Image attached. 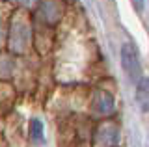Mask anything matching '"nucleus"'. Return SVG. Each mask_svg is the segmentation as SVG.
<instances>
[{"label":"nucleus","instance_id":"nucleus-5","mask_svg":"<svg viewBox=\"0 0 149 147\" xmlns=\"http://www.w3.org/2000/svg\"><path fill=\"white\" fill-rule=\"evenodd\" d=\"M30 138L36 144H41V141H43V123H41L39 119H32L30 121Z\"/></svg>","mask_w":149,"mask_h":147},{"label":"nucleus","instance_id":"nucleus-4","mask_svg":"<svg viewBox=\"0 0 149 147\" xmlns=\"http://www.w3.org/2000/svg\"><path fill=\"white\" fill-rule=\"evenodd\" d=\"M136 103L143 112H149V78L143 76L136 82Z\"/></svg>","mask_w":149,"mask_h":147},{"label":"nucleus","instance_id":"nucleus-7","mask_svg":"<svg viewBox=\"0 0 149 147\" xmlns=\"http://www.w3.org/2000/svg\"><path fill=\"white\" fill-rule=\"evenodd\" d=\"M130 2H132V6L136 8L138 11H142V10H143V4H146V0H130Z\"/></svg>","mask_w":149,"mask_h":147},{"label":"nucleus","instance_id":"nucleus-1","mask_svg":"<svg viewBox=\"0 0 149 147\" xmlns=\"http://www.w3.org/2000/svg\"><path fill=\"white\" fill-rule=\"evenodd\" d=\"M121 65H123L125 73L130 80L138 82L140 80V73H142V65H140V56L138 50L132 43H125L121 47Z\"/></svg>","mask_w":149,"mask_h":147},{"label":"nucleus","instance_id":"nucleus-8","mask_svg":"<svg viewBox=\"0 0 149 147\" xmlns=\"http://www.w3.org/2000/svg\"><path fill=\"white\" fill-rule=\"evenodd\" d=\"M19 2H21V4H24V6H30V4L34 2V0H19Z\"/></svg>","mask_w":149,"mask_h":147},{"label":"nucleus","instance_id":"nucleus-6","mask_svg":"<svg viewBox=\"0 0 149 147\" xmlns=\"http://www.w3.org/2000/svg\"><path fill=\"white\" fill-rule=\"evenodd\" d=\"M43 11H45V17H52V21H56L60 17V8L54 0H47L43 4Z\"/></svg>","mask_w":149,"mask_h":147},{"label":"nucleus","instance_id":"nucleus-2","mask_svg":"<svg viewBox=\"0 0 149 147\" xmlns=\"http://www.w3.org/2000/svg\"><path fill=\"white\" fill-rule=\"evenodd\" d=\"M28 41H30V28L24 21H15L13 24V34H11V49L13 50H24Z\"/></svg>","mask_w":149,"mask_h":147},{"label":"nucleus","instance_id":"nucleus-3","mask_svg":"<svg viewBox=\"0 0 149 147\" xmlns=\"http://www.w3.org/2000/svg\"><path fill=\"white\" fill-rule=\"evenodd\" d=\"M93 106L101 114H110L114 112V97L108 91H97L93 97Z\"/></svg>","mask_w":149,"mask_h":147}]
</instances>
